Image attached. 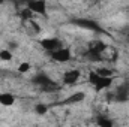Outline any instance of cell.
I'll return each mask as SVG.
<instances>
[{"mask_svg":"<svg viewBox=\"0 0 129 127\" xmlns=\"http://www.w3.org/2000/svg\"><path fill=\"white\" fill-rule=\"evenodd\" d=\"M33 17V12L29 9V8H26V9H23L21 12H20V18L24 21V23H27V21H30Z\"/></svg>","mask_w":129,"mask_h":127,"instance_id":"obj_13","label":"cell"},{"mask_svg":"<svg viewBox=\"0 0 129 127\" xmlns=\"http://www.w3.org/2000/svg\"><path fill=\"white\" fill-rule=\"evenodd\" d=\"M78 27H83L86 30H92V32H102V27L93 20H87V18H78L74 21Z\"/></svg>","mask_w":129,"mask_h":127,"instance_id":"obj_4","label":"cell"},{"mask_svg":"<svg viewBox=\"0 0 129 127\" xmlns=\"http://www.w3.org/2000/svg\"><path fill=\"white\" fill-rule=\"evenodd\" d=\"M0 96H2V94H0Z\"/></svg>","mask_w":129,"mask_h":127,"instance_id":"obj_19","label":"cell"},{"mask_svg":"<svg viewBox=\"0 0 129 127\" xmlns=\"http://www.w3.org/2000/svg\"><path fill=\"white\" fill-rule=\"evenodd\" d=\"M80 70H68V72H64L63 75V84H66V85H74L78 79H80Z\"/></svg>","mask_w":129,"mask_h":127,"instance_id":"obj_7","label":"cell"},{"mask_svg":"<svg viewBox=\"0 0 129 127\" xmlns=\"http://www.w3.org/2000/svg\"><path fill=\"white\" fill-rule=\"evenodd\" d=\"M50 55H51V58H53L54 61H57V63H66V61L71 60V51H69L68 48H60V49L51 52Z\"/></svg>","mask_w":129,"mask_h":127,"instance_id":"obj_5","label":"cell"},{"mask_svg":"<svg viewBox=\"0 0 129 127\" xmlns=\"http://www.w3.org/2000/svg\"><path fill=\"white\" fill-rule=\"evenodd\" d=\"M14 102H15V97L11 93H3L0 96V105H3V106H12Z\"/></svg>","mask_w":129,"mask_h":127,"instance_id":"obj_11","label":"cell"},{"mask_svg":"<svg viewBox=\"0 0 129 127\" xmlns=\"http://www.w3.org/2000/svg\"><path fill=\"white\" fill-rule=\"evenodd\" d=\"M32 82L35 85L41 87V90H44V91H56V90L59 88L57 84H56L50 76H47L45 73H38L36 76H33Z\"/></svg>","mask_w":129,"mask_h":127,"instance_id":"obj_1","label":"cell"},{"mask_svg":"<svg viewBox=\"0 0 129 127\" xmlns=\"http://www.w3.org/2000/svg\"><path fill=\"white\" fill-rule=\"evenodd\" d=\"M27 8L32 11L33 14H42V15H45V12H47V3L44 0H32V2L27 3Z\"/></svg>","mask_w":129,"mask_h":127,"instance_id":"obj_6","label":"cell"},{"mask_svg":"<svg viewBox=\"0 0 129 127\" xmlns=\"http://www.w3.org/2000/svg\"><path fill=\"white\" fill-rule=\"evenodd\" d=\"M0 60H3V61H11V60H12V54H11V51H8V49L0 51Z\"/></svg>","mask_w":129,"mask_h":127,"instance_id":"obj_17","label":"cell"},{"mask_svg":"<svg viewBox=\"0 0 129 127\" xmlns=\"http://www.w3.org/2000/svg\"><path fill=\"white\" fill-rule=\"evenodd\" d=\"M32 69V64L29 63V61H24V63H21L18 66V72L20 73H26V72H29Z\"/></svg>","mask_w":129,"mask_h":127,"instance_id":"obj_18","label":"cell"},{"mask_svg":"<svg viewBox=\"0 0 129 127\" xmlns=\"http://www.w3.org/2000/svg\"><path fill=\"white\" fill-rule=\"evenodd\" d=\"M89 49H90V51H93V52L101 54L102 51H105V49H107V45H105V42H102V40H93V42H90Z\"/></svg>","mask_w":129,"mask_h":127,"instance_id":"obj_9","label":"cell"},{"mask_svg":"<svg viewBox=\"0 0 129 127\" xmlns=\"http://www.w3.org/2000/svg\"><path fill=\"white\" fill-rule=\"evenodd\" d=\"M84 57H86L89 61H93V63H96V61H102V55H101V54H98V52L90 51V49H87V51H86Z\"/></svg>","mask_w":129,"mask_h":127,"instance_id":"obj_12","label":"cell"},{"mask_svg":"<svg viewBox=\"0 0 129 127\" xmlns=\"http://www.w3.org/2000/svg\"><path fill=\"white\" fill-rule=\"evenodd\" d=\"M95 72H96L99 76H102V78H111L113 76V70H110L107 67H101V69H98Z\"/></svg>","mask_w":129,"mask_h":127,"instance_id":"obj_15","label":"cell"},{"mask_svg":"<svg viewBox=\"0 0 129 127\" xmlns=\"http://www.w3.org/2000/svg\"><path fill=\"white\" fill-rule=\"evenodd\" d=\"M84 97H86V94L83 91H78V93H74L72 96H69L63 103H66V105H74V103H78V102L84 100Z\"/></svg>","mask_w":129,"mask_h":127,"instance_id":"obj_10","label":"cell"},{"mask_svg":"<svg viewBox=\"0 0 129 127\" xmlns=\"http://www.w3.org/2000/svg\"><path fill=\"white\" fill-rule=\"evenodd\" d=\"M41 46L47 51V52H54V51H57V49H60V48H63L62 46V42L59 40V39H56V37H47V39H42L41 40Z\"/></svg>","mask_w":129,"mask_h":127,"instance_id":"obj_3","label":"cell"},{"mask_svg":"<svg viewBox=\"0 0 129 127\" xmlns=\"http://www.w3.org/2000/svg\"><path fill=\"white\" fill-rule=\"evenodd\" d=\"M98 126L99 127H113V120L107 117H98Z\"/></svg>","mask_w":129,"mask_h":127,"instance_id":"obj_14","label":"cell"},{"mask_svg":"<svg viewBox=\"0 0 129 127\" xmlns=\"http://www.w3.org/2000/svg\"><path fill=\"white\" fill-rule=\"evenodd\" d=\"M35 111H36V114H39V115H45L47 111H48V106L44 105V103H38V105L35 106Z\"/></svg>","mask_w":129,"mask_h":127,"instance_id":"obj_16","label":"cell"},{"mask_svg":"<svg viewBox=\"0 0 129 127\" xmlns=\"http://www.w3.org/2000/svg\"><path fill=\"white\" fill-rule=\"evenodd\" d=\"M116 100H119V102H125V100H128L129 97V85L128 84H120L119 87H117V90H116Z\"/></svg>","mask_w":129,"mask_h":127,"instance_id":"obj_8","label":"cell"},{"mask_svg":"<svg viewBox=\"0 0 129 127\" xmlns=\"http://www.w3.org/2000/svg\"><path fill=\"white\" fill-rule=\"evenodd\" d=\"M89 82L95 87L96 91H101V90H105V88L111 87L113 78H102V76L98 75L96 72H90L89 73Z\"/></svg>","mask_w":129,"mask_h":127,"instance_id":"obj_2","label":"cell"}]
</instances>
